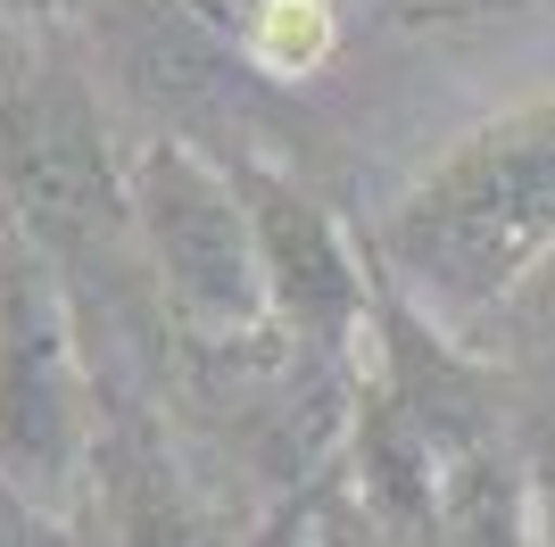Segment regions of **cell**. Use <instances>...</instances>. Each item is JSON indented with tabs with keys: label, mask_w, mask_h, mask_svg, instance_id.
<instances>
[{
	"label": "cell",
	"mask_w": 555,
	"mask_h": 547,
	"mask_svg": "<svg viewBox=\"0 0 555 547\" xmlns=\"http://www.w3.org/2000/svg\"><path fill=\"white\" fill-rule=\"evenodd\" d=\"M232 50L257 67V84H307L340 50V0H249Z\"/></svg>",
	"instance_id": "obj_6"
},
{
	"label": "cell",
	"mask_w": 555,
	"mask_h": 547,
	"mask_svg": "<svg viewBox=\"0 0 555 547\" xmlns=\"http://www.w3.org/2000/svg\"><path fill=\"white\" fill-rule=\"evenodd\" d=\"M373 274L431 323L481 332L555 266V100L481 116L365 232Z\"/></svg>",
	"instance_id": "obj_1"
},
{
	"label": "cell",
	"mask_w": 555,
	"mask_h": 547,
	"mask_svg": "<svg viewBox=\"0 0 555 547\" xmlns=\"http://www.w3.org/2000/svg\"><path fill=\"white\" fill-rule=\"evenodd\" d=\"M125 191H133V232L150 257L158 316L191 348H257L274 332L266 307V266H257L249 200L216 150L183 133H150L125 150Z\"/></svg>",
	"instance_id": "obj_3"
},
{
	"label": "cell",
	"mask_w": 555,
	"mask_h": 547,
	"mask_svg": "<svg viewBox=\"0 0 555 547\" xmlns=\"http://www.w3.org/2000/svg\"><path fill=\"white\" fill-rule=\"evenodd\" d=\"M224 166H232L241 200H249V225H257V266H266L274 332L291 348H307V357L340 365L373 332V250H357L340 216L266 150H241Z\"/></svg>",
	"instance_id": "obj_4"
},
{
	"label": "cell",
	"mask_w": 555,
	"mask_h": 547,
	"mask_svg": "<svg viewBox=\"0 0 555 547\" xmlns=\"http://www.w3.org/2000/svg\"><path fill=\"white\" fill-rule=\"evenodd\" d=\"M0 547H92V531L75 514H50V506L0 489Z\"/></svg>",
	"instance_id": "obj_8"
},
{
	"label": "cell",
	"mask_w": 555,
	"mask_h": 547,
	"mask_svg": "<svg viewBox=\"0 0 555 547\" xmlns=\"http://www.w3.org/2000/svg\"><path fill=\"white\" fill-rule=\"evenodd\" d=\"M100 448V365L83 307L34 232L0 207V489L75 514L92 498Z\"/></svg>",
	"instance_id": "obj_2"
},
{
	"label": "cell",
	"mask_w": 555,
	"mask_h": 547,
	"mask_svg": "<svg viewBox=\"0 0 555 547\" xmlns=\"http://www.w3.org/2000/svg\"><path fill=\"white\" fill-rule=\"evenodd\" d=\"M531 506H539V547H555V423L531 407Z\"/></svg>",
	"instance_id": "obj_9"
},
{
	"label": "cell",
	"mask_w": 555,
	"mask_h": 547,
	"mask_svg": "<svg viewBox=\"0 0 555 547\" xmlns=\"http://www.w3.org/2000/svg\"><path fill=\"white\" fill-rule=\"evenodd\" d=\"M92 547H224L208 506L191 498L183 465L166 456V432L150 423L125 373L100 365V448H92V498H83Z\"/></svg>",
	"instance_id": "obj_5"
},
{
	"label": "cell",
	"mask_w": 555,
	"mask_h": 547,
	"mask_svg": "<svg viewBox=\"0 0 555 547\" xmlns=\"http://www.w3.org/2000/svg\"><path fill=\"white\" fill-rule=\"evenodd\" d=\"M506 323H514V341H522L514 348V373H522V390H531V407L555 423V266L506 307Z\"/></svg>",
	"instance_id": "obj_7"
}]
</instances>
